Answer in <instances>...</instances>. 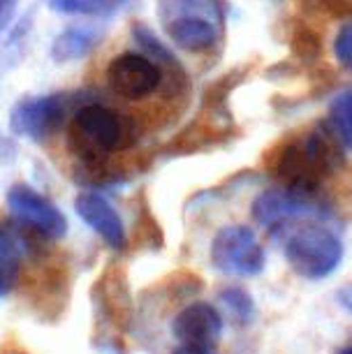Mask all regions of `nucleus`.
<instances>
[{
  "mask_svg": "<svg viewBox=\"0 0 352 354\" xmlns=\"http://www.w3.org/2000/svg\"><path fill=\"white\" fill-rule=\"evenodd\" d=\"M8 209L19 223L33 227L49 239H61L68 232V218L63 216V211L26 183H17L10 188Z\"/></svg>",
  "mask_w": 352,
  "mask_h": 354,
  "instance_id": "obj_5",
  "label": "nucleus"
},
{
  "mask_svg": "<svg viewBox=\"0 0 352 354\" xmlns=\"http://www.w3.org/2000/svg\"><path fill=\"white\" fill-rule=\"evenodd\" d=\"M172 331L183 347L211 350L221 340L223 315L209 304H190L174 317Z\"/></svg>",
  "mask_w": 352,
  "mask_h": 354,
  "instance_id": "obj_9",
  "label": "nucleus"
},
{
  "mask_svg": "<svg viewBox=\"0 0 352 354\" xmlns=\"http://www.w3.org/2000/svg\"><path fill=\"white\" fill-rule=\"evenodd\" d=\"M317 213V204L313 202V192L297 190L281 185L260 192L253 202V218L267 230H276L299 218H308Z\"/></svg>",
  "mask_w": 352,
  "mask_h": 354,
  "instance_id": "obj_6",
  "label": "nucleus"
},
{
  "mask_svg": "<svg viewBox=\"0 0 352 354\" xmlns=\"http://www.w3.org/2000/svg\"><path fill=\"white\" fill-rule=\"evenodd\" d=\"M75 209L79 213V218H82L91 230H95L109 245L123 248L125 245L123 220L107 199L95 195V192H84V195L77 197Z\"/></svg>",
  "mask_w": 352,
  "mask_h": 354,
  "instance_id": "obj_10",
  "label": "nucleus"
},
{
  "mask_svg": "<svg viewBox=\"0 0 352 354\" xmlns=\"http://www.w3.org/2000/svg\"><path fill=\"white\" fill-rule=\"evenodd\" d=\"M128 144V121L102 104L82 106L70 125V149L84 160H100Z\"/></svg>",
  "mask_w": 352,
  "mask_h": 354,
  "instance_id": "obj_2",
  "label": "nucleus"
},
{
  "mask_svg": "<svg viewBox=\"0 0 352 354\" xmlns=\"http://www.w3.org/2000/svg\"><path fill=\"white\" fill-rule=\"evenodd\" d=\"M63 97L61 95H39L26 97L17 102L10 111V130L19 137L42 142L49 137L58 121L63 118Z\"/></svg>",
  "mask_w": 352,
  "mask_h": 354,
  "instance_id": "obj_8",
  "label": "nucleus"
},
{
  "mask_svg": "<svg viewBox=\"0 0 352 354\" xmlns=\"http://www.w3.org/2000/svg\"><path fill=\"white\" fill-rule=\"evenodd\" d=\"M211 262L230 276H257L264 269V250L246 225H228L211 243Z\"/></svg>",
  "mask_w": 352,
  "mask_h": 354,
  "instance_id": "obj_4",
  "label": "nucleus"
},
{
  "mask_svg": "<svg viewBox=\"0 0 352 354\" xmlns=\"http://www.w3.org/2000/svg\"><path fill=\"white\" fill-rule=\"evenodd\" d=\"M102 39V30L89 28V26H77L68 28L51 42V58L56 63H75L95 49Z\"/></svg>",
  "mask_w": 352,
  "mask_h": 354,
  "instance_id": "obj_13",
  "label": "nucleus"
},
{
  "mask_svg": "<svg viewBox=\"0 0 352 354\" xmlns=\"http://www.w3.org/2000/svg\"><path fill=\"white\" fill-rule=\"evenodd\" d=\"M285 257L297 276L306 280H322L336 271L343 259V245L334 232L320 225L297 230L285 243Z\"/></svg>",
  "mask_w": 352,
  "mask_h": 354,
  "instance_id": "obj_3",
  "label": "nucleus"
},
{
  "mask_svg": "<svg viewBox=\"0 0 352 354\" xmlns=\"http://www.w3.org/2000/svg\"><path fill=\"white\" fill-rule=\"evenodd\" d=\"M329 125L341 146L352 151V88L343 91L329 104Z\"/></svg>",
  "mask_w": 352,
  "mask_h": 354,
  "instance_id": "obj_15",
  "label": "nucleus"
},
{
  "mask_svg": "<svg viewBox=\"0 0 352 354\" xmlns=\"http://www.w3.org/2000/svg\"><path fill=\"white\" fill-rule=\"evenodd\" d=\"M128 0H49V10L77 17H114Z\"/></svg>",
  "mask_w": 352,
  "mask_h": 354,
  "instance_id": "obj_14",
  "label": "nucleus"
},
{
  "mask_svg": "<svg viewBox=\"0 0 352 354\" xmlns=\"http://www.w3.org/2000/svg\"><path fill=\"white\" fill-rule=\"evenodd\" d=\"M334 56L345 70H352V24H345L343 28L336 32Z\"/></svg>",
  "mask_w": 352,
  "mask_h": 354,
  "instance_id": "obj_17",
  "label": "nucleus"
},
{
  "mask_svg": "<svg viewBox=\"0 0 352 354\" xmlns=\"http://www.w3.org/2000/svg\"><path fill=\"white\" fill-rule=\"evenodd\" d=\"M174 354H214L211 350H199V347H178V350Z\"/></svg>",
  "mask_w": 352,
  "mask_h": 354,
  "instance_id": "obj_19",
  "label": "nucleus"
},
{
  "mask_svg": "<svg viewBox=\"0 0 352 354\" xmlns=\"http://www.w3.org/2000/svg\"><path fill=\"white\" fill-rule=\"evenodd\" d=\"M26 252L28 241L24 234L12 225H0V299L15 290Z\"/></svg>",
  "mask_w": 352,
  "mask_h": 354,
  "instance_id": "obj_12",
  "label": "nucleus"
},
{
  "mask_svg": "<svg viewBox=\"0 0 352 354\" xmlns=\"http://www.w3.org/2000/svg\"><path fill=\"white\" fill-rule=\"evenodd\" d=\"M19 0H0V35L5 32V28L10 26L12 17H15Z\"/></svg>",
  "mask_w": 352,
  "mask_h": 354,
  "instance_id": "obj_18",
  "label": "nucleus"
},
{
  "mask_svg": "<svg viewBox=\"0 0 352 354\" xmlns=\"http://www.w3.org/2000/svg\"><path fill=\"white\" fill-rule=\"evenodd\" d=\"M167 35L178 49L185 51H204L209 46L216 44L218 28L209 19L197 17V15H181L172 19L167 24Z\"/></svg>",
  "mask_w": 352,
  "mask_h": 354,
  "instance_id": "obj_11",
  "label": "nucleus"
},
{
  "mask_svg": "<svg viewBox=\"0 0 352 354\" xmlns=\"http://www.w3.org/2000/svg\"><path fill=\"white\" fill-rule=\"evenodd\" d=\"M343 162L341 142L324 125L308 132L304 139L285 144L271 160V174L283 185L297 190L315 192L317 183Z\"/></svg>",
  "mask_w": 352,
  "mask_h": 354,
  "instance_id": "obj_1",
  "label": "nucleus"
},
{
  "mask_svg": "<svg viewBox=\"0 0 352 354\" xmlns=\"http://www.w3.org/2000/svg\"><path fill=\"white\" fill-rule=\"evenodd\" d=\"M338 354H352V347H345V350H341Z\"/></svg>",
  "mask_w": 352,
  "mask_h": 354,
  "instance_id": "obj_20",
  "label": "nucleus"
},
{
  "mask_svg": "<svg viewBox=\"0 0 352 354\" xmlns=\"http://www.w3.org/2000/svg\"><path fill=\"white\" fill-rule=\"evenodd\" d=\"M109 88L125 100H144L163 82L160 68L139 53H121L107 68Z\"/></svg>",
  "mask_w": 352,
  "mask_h": 354,
  "instance_id": "obj_7",
  "label": "nucleus"
},
{
  "mask_svg": "<svg viewBox=\"0 0 352 354\" xmlns=\"http://www.w3.org/2000/svg\"><path fill=\"white\" fill-rule=\"evenodd\" d=\"M221 299V306H223V313L228 317H232V322L237 324H248L253 319V313H255V306H253V299L250 294L241 290V287H228L218 294Z\"/></svg>",
  "mask_w": 352,
  "mask_h": 354,
  "instance_id": "obj_16",
  "label": "nucleus"
}]
</instances>
